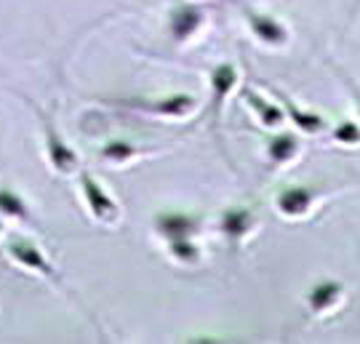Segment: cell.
<instances>
[{"instance_id": "1", "label": "cell", "mask_w": 360, "mask_h": 344, "mask_svg": "<svg viewBox=\"0 0 360 344\" xmlns=\"http://www.w3.org/2000/svg\"><path fill=\"white\" fill-rule=\"evenodd\" d=\"M40 120H43V134H46V158H49V166L56 171V174H75L77 166H80V158L75 155V150L62 139V134L56 131V123L51 120V115L38 110Z\"/></svg>"}, {"instance_id": "2", "label": "cell", "mask_w": 360, "mask_h": 344, "mask_svg": "<svg viewBox=\"0 0 360 344\" xmlns=\"http://www.w3.org/2000/svg\"><path fill=\"white\" fill-rule=\"evenodd\" d=\"M6 256L11 259L13 265H19V267H25V269H32V272H38V275H43V278H49L53 286L62 288V275L53 269V265L46 259V254L40 251L35 243L16 238V241H11L8 246H6Z\"/></svg>"}, {"instance_id": "3", "label": "cell", "mask_w": 360, "mask_h": 344, "mask_svg": "<svg viewBox=\"0 0 360 344\" xmlns=\"http://www.w3.org/2000/svg\"><path fill=\"white\" fill-rule=\"evenodd\" d=\"M80 190H83V198H86V205H89L91 217L99 219V222H115L117 219V203L107 195L102 184L91 177L89 171H80Z\"/></svg>"}, {"instance_id": "4", "label": "cell", "mask_w": 360, "mask_h": 344, "mask_svg": "<svg viewBox=\"0 0 360 344\" xmlns=\"http://www.w3.org/2000/svg\"><path fill=\"white\" fill-rule=\"evenodd\" d=\"M200 22H203V11H198L193 6H181L171 16V35L176 40H187L200 27Z\"/></svg>"}, {"instance_id": "5", "label": "cell", "mask_w": 360, "mask_h": 344, "mask_svg": "<svg viewBox=\"0 0 360 344\" xmlns=\"http://www.w3.org/2000/svg\"><path fill=\"white\" fill-rule=\"evenodd\" d=\"M248 25L254 30V35L264 43H283L285 40V27L272 19V16H262V13L248 11Z\"/></svg>"}, {"instance_id": "6", "label": "cell", "mask_w": 360, "mask_h": 344, "mask_svg": "<svg viewBox=\"0 0 360 344\" xmlns=\"http://www.w3.org/2000/svg\"><path fill=\"white\" fill-rule=\"evenodd\" d=\"M155 224L160 229V235H166L168 241H184L193 235L195 219L184 217V214H163V217H158Z\"/></svg>"}, {"instance_id": "7", "label": "cell", "mask_w": 360, "mask_h": 344, "mask_svg": "<svg viewBox=\"0 0 360 344\" xmlns=\"http://www.w3.org/2000/svg\"><path fill=\"white\" fill-rule=\"evenodd\" d=\"M312 203V192L307 187H291L278 195V208L285 217H302Z\"/></svg>"}, {"instance_id": "8", "label": "cell", "mask_w": 360, "mask_h": 344, "mask_svg": "<svg viewBox=\"0 0 360 344\" xmlns=\"http://www.w3.org/2000/svg\"><path fill=\"white\" fill-rule=\"evenodd\" d=\"M238 83V70L235 64H219L211 72V86H214V113H219V107L224 102V96L232 91V86Z\"/></svg>"}, {"instance_id": "9", "label": "cell", "mask_w": 360, "mask_h": 344, "mask_svg": "<svg viewBox=\"0 0 360 344\" xmlns=\"http://www.w3.org/2000/svg\"><path fill=\"white\" fill-rule=\"evenodd\" d=\"M0 217L16 219V222H22V224H32L25 198H22L19 192L8 190V187H0Z\"/></svg>"}, {"instance_id": "10", "label": "cell", "mask_w": 360, "mask_h": 344, "mask_svg": "<svg viewBox=\"0 0 360 344\" xmlns=\"http://www.w3.org/2000/svg\"><path fill=\"white\" fill-rule=\"evenodd\" d=\"M136 107H144V110H153V113L160 115H187L195 107L193 96H168V99H160V102H147V104H136Z\"/></svg>"}, {"instance_id": "11", "label": "cell", "mask_w": 360, "mask_h": 344, "mask_svg": "<svg viewBox=\"0 0 360 344\" xmlns=\"http://www.w3.org/2000/svg\"><path fill=\"white\" fill-rule=\"evenodd\" d=\"M243 96L248 99V102H251V107H254V110L259 113V117H262V123H264V126L272 128V126H281V123H283V113H281L275 104L264 102L262 96H257L254 91H248V89L243 91Z\"/></svg>"}, {"instance_id": "12", "label": "cell", "mask_w": 360, "mask_h": 344, "mask_svg": "<svg viewBox=\"0 0 360 344\" xmlns=\"http://www.w3.org/2000/svg\"><path fill=\"white\" fill-rule=\"evenodd\" d=\"M221 227H224V232L230 238H240V235H245V229L251 227V211H245V208H230V211H224Z\"/></svg>"}, {"instance_id": "13", "label": "cell", "mask_w": 360, "mask_h": 344, "mask_svg": "<svg viewBox=\"0 0 360 344\" xmlns=\"http://www.w3.org/2000/svg\"><path fill=\"white\" fill-rule=\"evenodd\" d=\"M339 293H342L339 283H321V286H315L312 293H309V305H312V310H326Z\"/></svg>"}, {"instance_id": "14", "label": "cell", "mask_w": 360, "mask_h": 344, "mask_svg": "<svg viewBox=\"0 0 360 344\" xmlns=\"http://www.w3.org/2000/svg\"><path fill=\"white\" fill-rule=\"evenodd\" d=\"M294 153H296V139L294 136H288V134H283V136H278V139L270 141L272 163H285Z\"/></svg>"}, {"instance_id": "15", "label": "cell", "mask_w": 360, "mask_h": 344, "mask_svg": "<svg viewBox=\"0 0 360 344\" xmlns=\"http://www.w3.org/2000/svg\"><path fill=\"white\" fill-rule=\"evenodd\" d=\"M134 155H136V150H134L131 144H126V141H110L102 150V158L110 160V163H126Z\"/></svg>"}, {"instance_id": "16", "label": "cell", "mask_w": 360, "mask_h": 344, "mask_svg": "<svg viewBox=\"0 0 360 344\" xmlns=\"http://www.w3.org/2000/svg\"><path fill=\"white\" fill-rule=\"evenodd\" d=\"M285 104H288V113H291V117L296 120V126H299V128H304V131H318V128L323 126L321 117H315V115L299 113V110H296V107L291 102H285Z\"/></svg>"}, {"instance_id": "17", "label": "cell", "mask_w": 360, "mask_h": 344, "mask_svg": "<svg viewBox=\"0 0 360 344\" xmlns=\"http://www.w3.org/2000/svg\"><path fill=\"white\" fill-rule=\"evenodd\" d=\"M171 251L176 259H184V262H193L195 256H198V248H195L190 238H184V241H171Z\"/></svg>"}, {"instance_id": "18", "label": "cell", "mask_w": 360, "mask_h": 344, "mask_svg": "<svg viewBox=\"0 0 360 344\" xmlns=\"http://www.w3.org/2000/svg\"><path fill=\"white\" fill-rule=\"evenodd\" d=\"M334 136H336L339 141H349V144H352V141H358V139H360V131H358L355 126H352V123H342V126L336 128Z\"/></svg>"}, {"instance_id": "19", "label": "cell", "mask_w": 360, "mask_h": 344, "mask_svg": "<svg viewBox=\"0 0 360 344\" xmlns=\"http://www.w3.org/2000/svg\"><path fill=\"white\" fill-rule=\"evenodd\" d=\"M0 232H3V224H0Z\"/></svg>"}]
</instances>
